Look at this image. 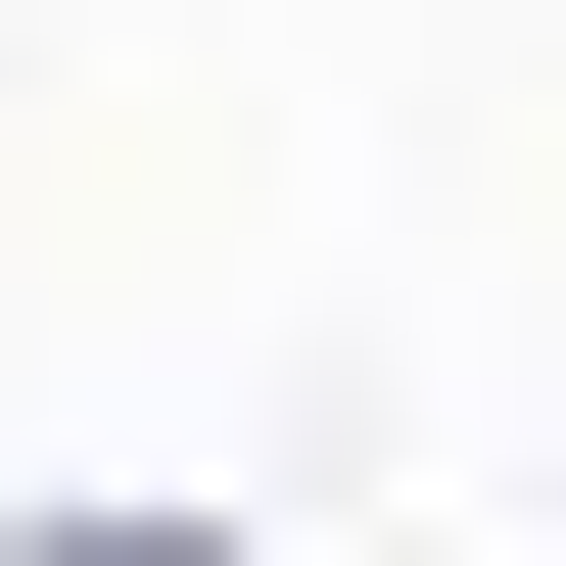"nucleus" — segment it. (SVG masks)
I'll return each mask as SVG.
<instances>
[{"mask_svg": "<svg viewBox=\"0 0 566 566\" xmlns=\"http://www.w3.org/2000/svg\"><path fill=\"white\" fill-rule=\"evenodd\" d=\"M95 566H142V520H95Z\"/></svg>", "mask_w": 566, "mask_h": 566, "instance_id": "f257e3e1", "label": "nucleus"}]
</instances>
